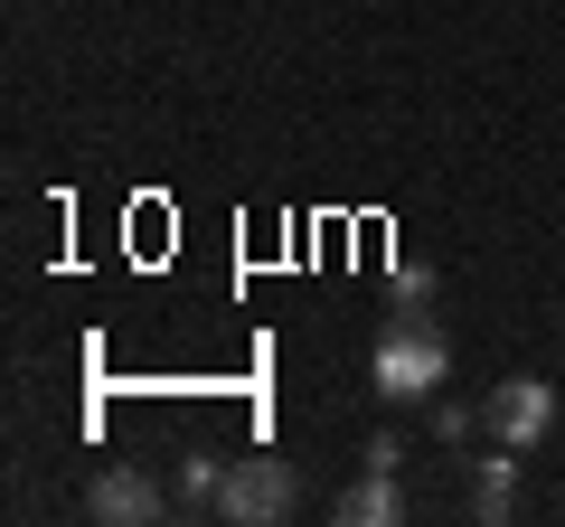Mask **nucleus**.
Here are the masks:
<instances>
[{
  "instance_id": "nucleus-4",
  "label": "nucleus",
  "mask_w": 565,
  "mask_h": 527,
  "mask_svg": "<svg viewBox=\"0 0 565 527\" xmlns=\"http://www.w3.org/2000/svg\"><path fill=\"white\" fill-rule=\"evenodd\" d=\"M85 508H95V518L104 527H151V518H161V481H151V471H141V462H114V471H95V490H85Z\"/></svg>"
},
{
  "instance_id": "nucleus-3",
  "label": "nucleus",
  "mask_w": 565,
  "mask_h": 527,
  "mask_svg": "<svg viewBox=\"0 0 565 527\" xmlns=\"http://www.w3.org/2000/svg\"><path fill=\"white\" fill-rule=\"evenodd\" d=\"M481 424L500 433L509 452H537L546 433H556V386H546V377H500V386H490V406H481Z\"/></svg>"
},
{
  "instance_id": "nucleus-1",
  "label": "nucleus",
  "mask_w": 565,
  "mask_h": 527,
  "mask_svg": "<svg viewBox=\"0 0 565 527\" xmlns=\"http://www.w3.org/2000/svg\"><path fill=\"white\" fill-rule=\"evenodd\" d=\"M444 377H452V340L424 321V311H405V321L377 330V348H367V386H377L386 406H434Z\"/></svg>"
},
{
  "instance_id": "nucleus-5",
  "label": "nucleus",
  "mask_w": 565,
  "mask_h": 527,
  "mask_svg": "<svg viewBox=\"0 0 565 527\" xmlns=\"http://www.w3.org/2000/svg\"><path fill=\"white\" fill-rule=\"evenodd\" d=\"M396 518H405L396 471H367V462H359V481L340 490V527H396Z\"/></svg>"
},
{
  "instance_id": "nucleus-9",
  "label": "nucleus",
  "mask_w": 565,
  "mask_h": 527,
  "mask_svg": "<svg viewBox=\"0 0 565 527\" xmlns=\"http://www.w3.org/2000/svg\"><path fill=\"white\" fill-rule=\"evenodd\" d=\"M434 433H444V443H462V433H471V406H444V396H434Z\"/></svg>"
},
{
  "instance_id": "nucleus-6",
  "label": "nucleus",
  "mask_w": 565,
  "mask_h": 527,
  "mask_svg": "<svg viewBox=\"0 0 565 527\" xmlns=\"http://www.w3.org/2000/svg\"><path fill=\"white\" fill-rule=\"evenodd\" d=\"M509 508H519V452L500 443V452L481 462V499H471V518H481V527H500Z\"/></svg>"
},
{
  "instance_id": "nucleus-7",
  "label": "nucleus",
  "mask_w": 565,
  "mask_h": 527,
  "mask_svg": "<svg viewBox=\"0 0 565 527\" xmlns=\"http://www.w3.org/2000/svg\"><path fill=\"white\" fill-rule=\"evenodd\" d=\"M217 499H226V462H217V452H189V462H180V508L207 518Z\"/></svg>"
},
{
  "instance_id": "nucleus-2",
  "label": "nucleus",
  "mask_w": 565,
  "mask_h": 527,
  "mask_svg": "<svg viewBox=\"0 0 565 527\" xmlns=\"http://www.w3.org/2000/svg\"><path fill=\"white\" fill-rule=\"evenodd\" d=\"M292 499H302L292 462H274V452H245V462H226V499H217V518H226V527H274V518H292Z\"/></svg>"
},
{
  "instance_id": "nucleus-8",
  "label": "nucleus",
  "mask_w": 565,
  "mask_h": 527,
  "mask_svg": "<svg viewBox=\"0 0 565 527\" xmlns=\"http://www.w3.org/2000/svg\"><path fill=\"white\" fill-rule=\"evenodd\" d=\"M359 462H367V471H405V433H367Z\"/></svg>"
}]
</instances>
